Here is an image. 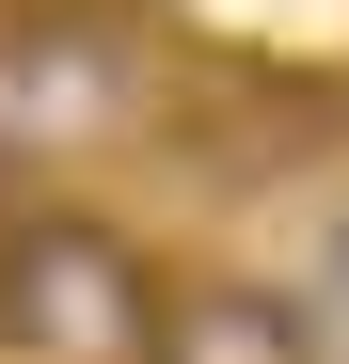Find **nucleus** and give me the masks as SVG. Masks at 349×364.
Here are the masks:
<instances>
[{
	"label": "nucleus",
	"instance_id": "nucleus-1",
	"mask_svg": "<svg viewBox=\"0 0 349 364\" xmlns=\"http://www.w3.org/2000/svg\"><path fill=\"white\" fill-rule=\"evenodd\" d=\"M159 269L143 237H111L95 206H16L0 222V348L16 364H143Z\"/></svg>",
	"mask_w": 349,
	"mask_h": 364
},
{
	"label": "nucleus",
	"instance_id": "nucleus-2",
	"mask_svg": "<svg viewBox=\"0 0 349 364\" xmlns=\"http://www.w3.org/2000/svg\"><path fill=\"white\" fill-rule=\"evenodd\" d=\"M143 364H318V333H302V301L254 285V269H174Z\"/></svg>",
	"mask_w": 349,
	"mask_h": 364
}]
</instances>
